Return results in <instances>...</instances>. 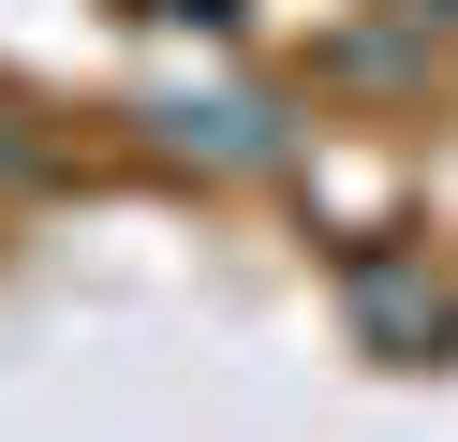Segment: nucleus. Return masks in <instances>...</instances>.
Listing matches in <instances>:
<instances>
[{
	"instance_id": "obj_1",
	"label": "nucleus",
	"mask_w": 458,
	"mask_h": 442,
	"mask_svg": "<svg viewBox=\"0 0 458 442\" xmlns=\"http://www.w3.org/2000/svg\"><path fill=\"white\" fill-rule=\"evenodd\" d=\"M0 163H15V133H0Z\"/></svg>"
}]
</instances>
